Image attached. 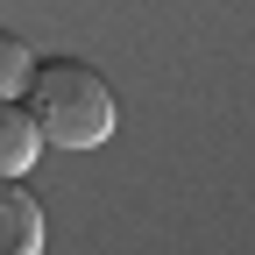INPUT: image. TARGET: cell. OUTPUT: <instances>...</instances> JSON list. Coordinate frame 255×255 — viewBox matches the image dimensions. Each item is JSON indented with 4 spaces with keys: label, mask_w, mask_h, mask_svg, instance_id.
Segmentation results:
<instances>
[{
    "label": "cell",
    "mask_w": 255,
    "mask_h": 255,
    "mask_svg": "<svg viewBox=\"0 0 255 255\" xmlns=\"http://www.w3.org/2000/svg\"><path fill=\"white\" fill-rule=\"evenodd\" d=\"M28 78H36V57H28V43L14 36V28H0V100H21Z\"/></svg>",
    "instance_id": "277c9868"
},
{
    "label": "cell",
    "mask_w": 255,
    "mask_h": 255,
    "mask_svg": "<svg viewBox=\"0 0 255 255\" xmlns=\"http://www.w3.org/2000/svg\"><path fill=\"white\" fill-rule=\"evenodd\" d=\"M21 100L36 107L50 149H100L114 135V85L78 57H43Z\"/></svg>",
    "instance_id": "6da1fadb"
},
{
    "label": "cell",
    "mask_w": 255,
    "mask_h": 255,
    "mask_svg": "<svg viewBox=\"0 0 255 255\" xmlns=\"http://www.w3.org/2000/svg\"><path fill=\"white\" fill-rule=\"evenodd\" d=\"M43 149H50V135H43L36 107L28 100H0V177H21Z\"/></svg>",
    "instance_id": "7a4b0ae2"
},
{
    "label": "cell",
    "mask_w": 255,
    "mask_h": 255,
    "mask_svg": "<svg viewBox=\"0 0 255 255\" xmlns=\"http://www.w3.org/2000/svg\"><path fill=\"white\" fill-rule=\"evenodd\" d=\"M0 255H43V206L21 177H0Z\"/></svg>",
    "instance_id": "3957f363"
}]
</instances>
